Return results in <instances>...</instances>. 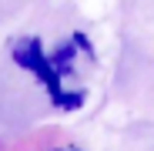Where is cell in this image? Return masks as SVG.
I'll return each instance as SVG.
<instances>
[{"label":"cell","mask_w":154,"mask_h":151,"mask_svg":"<svg viewBox=\"0 0 154 151\" xmlns=\"http://www.w3.org/2000/svg\"><path fill=\"white\" fill-rule=\"evenodd\" d=\"M14 57H17V64H23L27 71H34L37 77L50 87V94H54V101L60 97V74L50 67V61L44 57V50H40V40L37 37H23V40H17V47H14Z\"/></svg>","instance_id":"6da1fadb"}]
</instances>
